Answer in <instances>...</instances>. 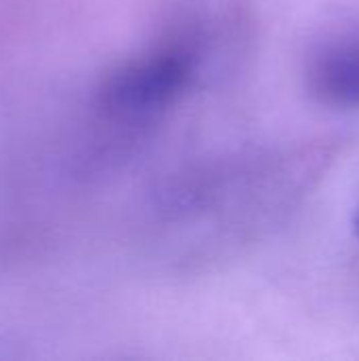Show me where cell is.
Instances as JSON below:
<instances>
[{
  "label": "cell",
  "instance_id": "cell-1",
  "mask_svg": "<svg viewBox=\"0 0 359 361\" xmlns=\"http://www.w3.org/2000/svg\"><path fill=\"white\" fill-rule=\"evenodd\" d=\"M203 57L195 32H174L121 68L104 93L106 108L125 116H152L174 106L193 85Z\"/></svg>",
  "mask_w": 359,
  "mask_h": 361
},
{
  "label": "cell",
  "instance_id": "cell-2",
  "mask_svg": "<svg viewBox=\"0 0 359 361\" xmlns=\"http://www.w3.org/2000/svg\"><path fill=\"white\" fill-rule=\"evenodd\" d=\"M313 95L339 110H359V36L326 42L309 63Z\"/></svg>",
  "mask_w": 359,
  "mask_h": 361
}]
</instances>
